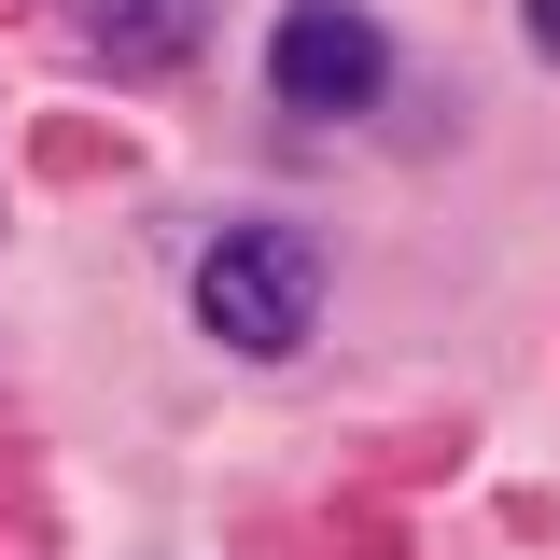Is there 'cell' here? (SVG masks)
<instances>
[{
	"label": "cell",
	"mask_w": 560,
	"mask_h": 560,
	"mask_svg": "<svg viewBox=\"0 0 560 560\" xmlns=\"http://www.w3.org/2000/svg\"><path fill=\"white\" fill-rule=\"evenodd\" d=\"M197 323L224 350H253V364L308 350V323H323V253H308L294 224H224L197 253Z\"/></svg>",
	"instance_id": "cell-1"
},
{
	"label": "cell",
	"mask_w": 560,
	"mask_h": 560,
	"mask_svg": "<svg viewBox=\"0 0 560 560\" xmlns=\"http://www.w3.org/2000/svg\"><path fill=\"white\" fill-rule=\"evenodd\" d=\"M267 84H280V113H364V98L393 84V43H378L350 0H294L280 43H267Z\"/></svg>",
	"instance_id": "cell-2"
}]
</instances>
